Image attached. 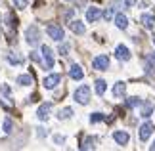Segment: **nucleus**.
Wrapping results in <instances>:
<instances>
[{"label":"nucleus","mask_w":155,"mask_h":151,"mask_svg":"<svg viewBox=\"0 0 155 151\" xmlns=\"http://www.w3.org/2000/svg\"><path fill=\"white\" fill-rule=\"evenodd\" d=\"M142 23H144V27L147 29V31H155V15L144 14L142 15Z\"/></svg>","instance_id":"4468645a"},{"label":"nucleus","mask_w":155,"mask_h":151,"mask_svg":"<svg viewBox=\"0 0 155 151\" xmlns=\"http://www.w3.org/2000/svg\"><path fill=\"white\" fill-rule=\"evenodd\" d=\"M124 4H127L128 8H130V6H134V4H136V0H124Z\"/></svg>","instance_id":"473e14b6"},{"label":"nucleus","mask_w":155,"mask_h":151,"mask_svg":"<svg viewBox=\"0 0 155 151\" xmlns=\"http://www.w3.org/2000/svg\"><path fill=\"white\" fill-rule=\"evenodd\" d=\"M104 113H92L90 115V123H100V120H104Z\"/></svg>","instance_id":"393cba45"},{"label":"nucleus","mask_w":155,"mask_h":151,"mask_svg":"<svg viewBox=\"0 0 155 151\" xmlns=\"http://www.w3.org/2000/svg\"><path fill=\"white\" fill-rule=\"evenodd\" d=\"M94 84H96V86H94V90H96V94H98V96H104V94H105V90H107V82L100 78V80H96Z\"/></svg>","instance_id":"a211bd4d"},{"label":"nucleus","mask_w":155,"mask_h":151,"mask_svg":"<svg viewBox=\"0 0 155 151\" xmlns=\"http://www.w3.org/2000/svg\"><path fill=\"white\" fill-rule=\"evenodd\" d=\"M8 61H10L12 65H21V63H23V57L17 56L15 52H10V54H8Z\"/></svg>","instance_id":"412c9836"},{"label":"nucleus","mask_w":155,"mask_h":151,"mask_svg":"<svg viewBox=\"0 0 155 151\" xmlns=\"http://www.w3.org/2000/svg\"><path fill=\"white\" fill-rule=\"evenodd\" d=\"M67 50H69V46H67V44H61V46H59V54H63V56L67 54Z\"/></svg>","instance_id":"cd10ccee"},{"label":"nucleus","mask_w":155,"mask_h":151,"mask_svg":"<svg viewBox=\"0 0 155 151\" xmlns=\"http://www.w3.org/2000/svg\"><path fill=\"white\" fill-rule=\"evenodd\" d=\"M31 59H33V61H40V57H38L37 52H31Z\"/></svg>","instance_id":"c756f323"},{"label":"nucleus","mask_w":155,"mask_h":151,"mask_svg":"<svg viewBox=\"0 0 155 151\" xmlns=\"http://www.w3.org/2000/svg\"><path fill=\"white\" fill-rule=\"evenodd\" d=\"M94 142H96V140H94V138H86V140L82 142L81 149H94V147H96V146H94Z\"/></svg>","instance_id":"4be33fe9"},{"label":"nucleus","mask_w":155,"mask_h":151,"mask_svg":"<svg viewBox=\"0 0 155 151\" xmlns=\"http://www.w3.org/2000/svg\"><path fill=\"white\" fill-rule=\"evenodd\" d=\"M150 65H151V67H155V52L150 56Z\"/></svg>","instance_id":"7c9ffc66"},{"label":"nucleus","mask_w":155,"mask_h":151,"mask_svg":"<svg viewBox=\"0 0 155 151\" xmlns=\"http://www.w3.org/2000/svg\"><path fill=\"white\" fill-rule=\"evenodd\" d=\"M124 94H127V84H124V82H117L115 86H113V98H123Z\"/></svg>","instance_id":"2eb2a0df"},{"label":"nucleus","mask_w":155,"mask_h":151,"mask_svg":"<svg viewBox=\"0 0 155 151\" xmlns=\"http://www.w3.org/2000/svg\"><path fill=\"white\" fill-rule=\"evenodd\" d=\"M54 142H56V143H63V142H65V138L58 134V136H54Z\"/></svg>","instance_id":"c85d7f7f"},{"label":"nucleus","mask_w":155,"mask_h":151,"mask_svg":"<svg viewBox=\"0 0 155 151\" xmlns=\"http://www.w3.org/2000/svg\"><path fill=\"white\" fill-rule=\"evenodd\" d=\"M113 140H115L119 146H127L130 142V136H128V132H124V130H115L113 132Z\"/></svg>","instance_id":"6e6552de"},{"label":"nucleus","mask_w":155,"mask_h":151,"mask_svg":"<svg viewBox=\"0 0 155 151\" xmlns=\"http://www.w3.org/2000/svg\"><path fill=\"white\" fill-rule=\"evenodd\" d=\"M142 103V101H140V98H136V96H134V98H128L127 100V107H130V109H132V107H136V105H140Z\"/></svg>","instance_id":"5701e85b"},{"label":"nucleus","mask_w":155,"mask_h":151,"mask_svg":"<svg viewBox=\"0 0 155 151\" xmlns=\"http://www.w3.org/2000/svg\"><path fill=\"white\" fill-rule=\"evenodd\" d=\"M73 98L77 103H81V105H86L88 101H90V88L86 86V84H82V86H79L75 90V94H73Z\"/></svg>","instance_id":"f257e3e1"},{"label":"nucleus","mask_w":155,"mask_h":151,"mask_svg":"<svg viewBox=\"0 0 155 151\" xmlns=\"http://www.w3.org/2000/svg\"><path fill=\"white\" fill-rule=\"evenodd\" d=\"M12 128H14V123H12V119H6V120H4V132H6V134H10Z\"/></svg>","instance_id":"a878e982"},{"label":"nucleus","mask_w":155,"mask_h":151,"mask_svg":"<svg viewBox=\"0 0 155 151\" xmlns=\"http://www.w3.org/2000/svg\"><path fill=\"white\" fill-rule=\"evenodd\" d=\"M151 111H153V101H151V100H147L146 103H142V117H144V119L150 117Z\"/></svg>","instance_id":"f3484780"},{"label":"nucleus","mask_w":155,"mask_h":151,"mask_svg":"<svg viewBox=\"0 0 155 151\" xmlns=\"http://www.w3.org/2000/svg\"><path fill=\"white\" fill-rule=\"evenodd\" d=\"M69 29L73 31L75 34H84L86 31V27H84V23L79 21V19H73V21H69Z\"/></svg>","instance_id":"f8f14e48"},{"label":"nucleus","mask_w":155,"mask_h":151,"mask_svg":"<svg viewBox=\"0 0 155 151\" xmlns=\"http://www.w3.org/2000/svg\"><path fill=\"white\" fill-rule=\"evenodd\" d=\"M100 17H102V11H100V8H96V6H92V8L86 10V21H88V23L98 21Z\"/></svg>","instance_id":"9b49d317"},{"label":"nucleus","mask_w":155,"mask_h":151,"mask_svg":"<svg viewBox=\"0 0 155 151\" xmlns=\"http://www.w3.org/2000/svg\"><path fill=\"white\" fill-rule=\"evenodd\" d=\"M37 134H38L40 138H44L46 134H48V132H44V128H38V132H37Z\"/></svg>","instance_id":"2f4dec72"},{"label":"nucleus","mask_w":155,"mask_h":151,"mask_svg":"<svg viewBox=\"0 0 155 151\" xmlns=\"http://www.w3.org/2000/svg\"><path fill=\"white\" fill-rule=\"evenodd\" d=\"M71 117H73V109H71V107H63V109H59V113H58V119L59 120L71 119Z\"/></svg>","instance_id":"6ab92c4d"},{"label":"nucleus","mask_w":155,"mask_h":151,"mask_svg":"<svg viewBox=\"0 0 155 151\" xmlns=\"http://www.w3.org/2000/svg\"><path fill=\"white\" fill-rule=\"evenodd\" d=\"M59 82H61V75L52 73V75H48V77L44 78V82H42V84H44V88H46V90H52V88H56Z\"/></svg>","instance_id":"423d86ee"},{"label":"nucleus","mask_w":155,"mask_h":151,"mask_svg":"<svg viewBox=\"0 0 155 151\" xmlns=\"http://www.w3.org/2000/svg\"><path fill=\"white\" fill-rule=\"evenodd\" d=\"M65 2H71V0H65Z\"/></svg>","instance_id":"f704fd0d"},{"label":"nucleus","mask_w":155,"mask_h":151,"mask_svg":"<svg viewBox=\"0 0 155 151\" xmlns=\"http://www.w3.org/2000/svg\"><path fill=\"white\" fill-rule=\"evenodd\" d=\"M115 56L121 59V61H128V59H130V50L124 44H119L115 48Z\"/></svg>","instance_id":"9d476101"},{"label":"nucleus","mask_w":155,"mask_h":151,"mask_svg":"<svg viewBox=\"0 0 155 151\" xmlns=\"http://www.w3.org/2000/svg\"><path fill=\"white\" fill-rule=\"evenodd\" d=\"M14 6L17 10H25L29 6V0H14Z\"/></svg>","instance_id":"b1692460"},{"label":"nucleus","mask_w":155,"mask_h":151,"mask_svg":"<svg viewBox=\"0 0 155 151\" xmlns=\"http://www.w3.org/2000/svg\"><path fill=\"white\" fill-rule=\"evenodd\" d=\"M153 130H155V126L150 123V120H146V123L140 126V132H138L140 140H142V142H147V140H150V136L153 134Z\"/></svg>","instance_id":"20e7f679"},{"label":"nucleus","mask_w":155,"mask_h":151,"mask_svg":"<svg viewBox=\"0 0 155 151\" xmlns=\"http://www.w3.org/2000/svg\"><path fill=\"white\" fill-rule=\"evenodd\" d=\"M25 38H27V44L37 46L38 42H40V31H38V27H37V25L27 27V31H25Z\"/></svg>","instance_id":"f03ea898"},{"label":"nucleus","mask_w":155,"mask_h":151,"mask_svg":"<svg viewBox=\"0 0 155 151\" xmlns=\"http://www.w3.org/2000/svg\"><path fill=\"white\" fill-rule=\"evenodd\" d=\"M50 111H52V103H50V101H48V103H42V105L37 109V117H38V120H48Z\"/></svg>","instance_id":"1a4fd4ad"},{"label":"nucleus","mask_w":155,"mask_h":151,"mask_svg":"<svg viewBox=\"0 0 155 151\" xmlns=\"http://www.w3.org/2000/svg\"><path fill=\"white\" fill-rule=\"evenodd\" d=\"M17 84H21V86H31V84H33V77L31 75H19V77H17Z\"/></svg>","instance_id":"aec40b11"},{"label":"nucleus","mask_w":155,"mask_h":151,"mask_svg":"<svg viewBox=\"0 0 155 151\" xmlns=\"http://www.w3.org/2000/svg\"><path fill=\"white\" fill-rule=\"evenodd\" d=\"M69 77L73 78V80H81L82 77H84V71H82L81 65H71V69H69Z\"/></svg>","instance_id":"ddd939ff"},{"label":"nucleus","mask_w":155,"mask_h":151,"mask_svg":"<svg viewBox=\"0 0 155 151\" xmlns=\"http://www.w3.org/2000/svg\"><path fill=\"white\" fill-rule=\"evenodd\" d=\"M150 149H151V151H155V142H153V146H150Z\"/></svg>","instance_id":"72a5a7b5"},{"label":"nucleus","mask_w":155,"mask_h":151,"mask_svg":"<svg viewBox=\"0 0 155 151\" xmlns=\"http://www.w3.org/2000/svg\"><path fill=\"white\" fill-rule=\"evenodd\" d=\"M115 25H117L119 29H127V27H128L127 15H124V14H117V15H115Z\"/></svg>","instance_id":"dca6fc26"},{"label":"nucleus","mask_w":155,"mask_h":151,"mask_svg":"<svg viewBox=\"0 0 155 151\" xmlns=\"http://www.w3.org/2000/svg\"><path fill=\"white\" fill-rule=\"evenodd\" d=\"M92 67L98 69V71H105L107 67H109V57L107 56H96L92 61Z\"/></svg>","instance_id":"0eeeda50"},{"label":"nucleus","mask_w":155,"mask_h":151,"mask_svg":"<svg viewBox=\"0 0 155 151\" xmlns=\"http://www.w3.org/2000/svg\"><path fill=\"white\" fill-rule=\"evenodd\" d=\"M46 33H48V37H50V38L58 40V42H61V40H63V37H65L63 29L59 27V25H56V23H50V25L46 27Z\"/></svg>","instance_id":"7ed1b4c3"},{"label":"nucleus","mask_w":155,"mask_h":151,"mask_svg":"<svg viewBox=\"0 0 155 151\" xmlns=\"http://www.w3.org/2000/svg\"><path fill=\"white\" fill-rule=\"evenodd\" d=\"M42 65L46 69H52L54 67V54H52V48L50 46H42Z\"/></svg>","instance_id":"39448f33"},{"label":"nucleus","mask_w":155,"mask_h":151,"mask_svg":"<svg viewBox=\"0 0 155 151\" xmlns=\"http://www.w3.org/2000/svg\"><path fill=\"white\" fill-rule=\"evenodd\" d=\"M104 17H105L107 21H111V19H113V8H107V10L104 11Z\"/></svg>","instance_id":"bb28decb"}]
</instances>
